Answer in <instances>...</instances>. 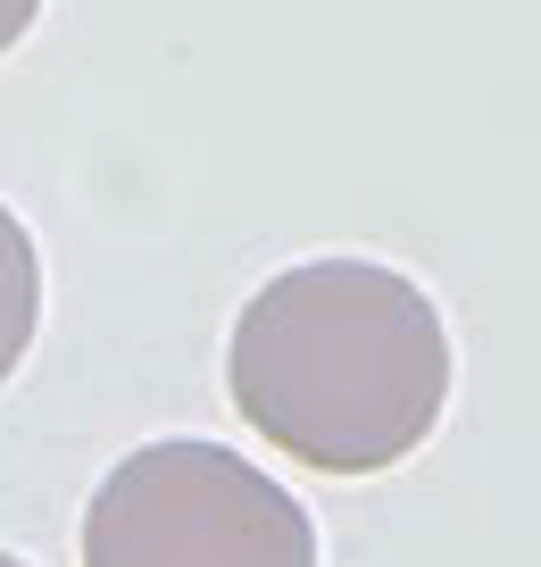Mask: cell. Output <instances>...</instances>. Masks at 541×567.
Returning <instances> with one entry per match:
<instances>
[{"label": "cell", "instance_id": "obj_1", "mask_svg": "<svg viewBox=\"0 0 541 567\" xmlns=\"http://www.w3.org/2000/svg\"><path fill=\"white\" fill-rule=\"evenodd\" d=\"M226 392L259 443L316 476L417 460L450 409V326L384 259H300L242 301Z\"/></svg>", "mask_w": 541, "mask_h": 567}, {"label": "cell", "instance_id": "obj_2", "mask_svg": "<svg viewBox=\"0 0 541 567\" xmlns=\"http://www.w3.org/2000/svg\"><path fill=\"white\" fill-rule=\"evenodd\" d=\"M84 567H316V526L226 443H142L84 501Z\"/></svg>", "mask_w": 541, "mask_h": 567}, {"label": "cell", "instance_id": "obj_3", "mask_svg": "<svg viewBox=\"0 0 541 567\" xmlns=\"http://www.w3.org/2000/svg\"><path fill=\"white\" fill-rule=\"evenodd\" d=\"M34 326H42V259H34L25 217L0 200V384L34 351Z\"/></svg>", "mask_w": 541, "mask_h": 567}, {"label": "cell", "instance_id": "obj_4", "mask_svg": "<svg viewBox=\"0 0 541 567\" xmlns=\"http://www.w3.org/2000/svg\"><path fill=\"white\" fill-rule=\"evenodd\" d=\"M34 18H42V0H0V59L34 34Z\"/></svg>", "mask_w": 541, "mask_h": 567}, {"label": "cell", "instance_id": "obj_5", "mask_svg": "<svg viewBox=\"0 0 541 567\" xmlns=\"http://www.w3.org/2000/svg\"><path fill=\"white\" fill-rule=\"evenodd\" d=\"M0 567H25V559H9V550H0Z\"/></svg>", "mask_w": 541, "mask_h": 567}]
</instances>
